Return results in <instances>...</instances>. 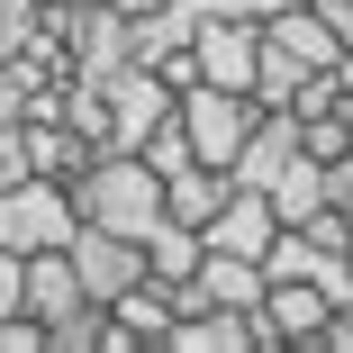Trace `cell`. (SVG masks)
I'll return each instance as SVG.
<instances>
[{
  "label": "cell",
  "mask_w": 353,
  "mask_h": 353,
  "mask_svg": "<svg viewBox=\"0 0 353 353\" xmlns=\"http://www.w3.org/2000/svg\"><path fill=\"white\" fill-rule=\"evenodd\" d=\"M63 190H73V218L82 227H109V236H145L163 218V172L145 154H91Z\"/></svg>",
  "instance_id": "6da1fadb"
},
{
  "label": "cell",
  "mask_w": 353,
  "mask_h": 353,
  "mask_svg": "<svg viewBox=\"0 0 353 353\" xmlns=\"http://www.w3.org/2000/svg\"><path fill=\"white\" fill-rule=\"evenodd\" d=\"M254 118H263V100H254V91H218V82H190V91H172V127H181L190 163H218V172H227Z\"/></svg>",
  "instance_id": "7a4b0ae2"
},
{
  "label": "cell",
  "mask_w": 353,
  "mask_h": 353,
  "mask_svg": "<svg viewBox=\"0 0 353 353\" xmlns=\"http://www.w3.org/2000/svg\"><path fill=\"white\" fill-rule=\"evenodd\" d=\"M82 218H73V190L28 172V181H0V254H37V245H63Z\"/></svg>",
  "instance_id": "3957f363"
},
{
  "label": "cell",
  "mask_w": 353,
  "mask_h": 353,
  "mask_svg": "<svg viewBox=\"0 0 353 353\" xmlns=\"http://www.w3.org/2000/svg\"><path fill=\"white\" fill-rule=\"evenodd\" d=\"M63 28V63H73V82H109L118 63H136V28L118 0H82V10H54Z\"/></svg>",
  "instance_id": "277c9868"
},
{
  "label": "cell",
  "mask_w": 353,
  "mask_h": 353,
  "mask_svg": "<svg viewBox=\"0 0 353 353\" xmlns=\"http://www.w3.org/2000/svg\"><path fill=\"white\" fill-rule=\"evenodd\" d=\"M190 54H199V82H218V91H254L263 19H190Z\"/></svg>",
  "instance_id": "5b68a950"
},
{
  "label": "cell",
  "mask_w": 353,
  "mask_h": 353,
  "mask_svg": "<svg viewBox=\"0 0 353 353\" xmlns=\"http://www.w3.org/2000/svg\"><path fill=\"white\" fill-rule=\"evenodd\" d=\"M63 254H73V272H82V299H118L136 272H145V254H136V236H109V227H73L63 236Z\"/></svg>",
  "instance_id": "8992f818"
},
{
  "label": "cell",
  "mask_w": 353,
  "mask_h": 353,
  "mask_svg": "<svg viewBox=\"0 0 353 353\" xmlns=\"http://www.w3.org/2000/svg\"><path fill=\"white\" fill-rule=\"evenodd\" d=\"M172 308H181V290H172V281H154V272H136L127 290L109 299V353H136V344H163Z\"/></svg>",
  "instance_id": "52a82bcc"
},
{
  "label": "cell",
  "mask_w": 353,
  "mask_h": 353,
  "mask_svg": "<svg viewBox=\"0 0 353 353\" xmlns=\"http://www.w3.org/2000/svg\"><path fill=\"white\" fill-rule=\"evenodd\" d=\"M272 236H281L272 199H263V190H245V181H227V199L208 208V227H199V245H218V254H263Z\"/></svg>",
  "instance_id": "ba28073f"
},
{
  "label": "cell",
  "mask_w": 353,
  "mask_h": 353,
  "mask_svg": "<svg viewBox=\"0 0 353 353\" xmlns=\"http://www.w3.org/2000/svg\"><path fill=\"white\" fill-rule=\"evenodd\" d=\"M163 353H254V317L245 308H172L163 326Z\"/></svg>",
  "instance_id": "9c48e42d"
},
{
  "label": "cell",
  "mask_w": 353,
  "mask_h": 353,
  "mask_svg": "<svg viewBox=\"0 0 353 353\" xmlns=\"http://www.w3.org/2000/svg\"><path fill=\"white\" fill-rule=\"evenodd\" d=\"M136 254H145V272H154V281H172V290H181V281L199 272V227H181V218H154L145 236H136Z\"/></svg>",
  "instance_id": "30bf717a"
},
{
  "label": "cell",
  "mask_w": 353,
  "mask_h": 353,
  "mask_svg": "<svg viewBox=\"0 0 353 353\" xmlns=\"http://www.w3.org/2000/svg\"><path fill=\"white\" fill-rule=\"evenodd\" d=\"M227 199V172L218 163H181V172H163V218H181V227H208V208Z\"/></svg>",
  "instance_id": "8fae6325"
},
{
  "label": "cell",
  "mask_w": 353,
  "mask_h": 353,
  "mask_svg": "<svg viewBox=\"0 0 353 353\" xmlns=\"http://www.w3.org/2000/svg\"><path fill=\"white\" fill-rule=\"evenodd\" d=\"M19 127H28V163H37L46 181H73V172L91 163V145H82L63 118H19Z\"/></svg>",
  "instance_id": "7c38bea8"
},
{
  "label": "cell",
  "mask_w": 353,
  "mask_h": 353,
  "mask_svg": "<svg viewBox=\"0 0 353 353\" xmlns=\"http://www.w3.org/2000/svg\"><path fill=\"white\" fill-rule=\"evenodd\" d=\"M299 154H308V163H335V154H353V109H344V100L299 118Z\"/></svg>",
  "instance_id": "4fadbf2b"
},
{
  "label": "cell",
  "mask_w": 353,
  "mask_h": 353,
  "mask_svg": "<svg viewBox=\"0 0 353 353\" xmlns=\"http://www.w3.org/2000/svg\"><path fill=\"white\" fill-rule=\"evenodd\" d=\"M37 19H46V0H0V63L28 46V28H37Z\"/></svg>",
  "instance_id": "5bb4252c"
},
{
  "label": "cell",
  "mask_w": 353,
  "mask_h": 353,
  "mask_svg": "<svg viewBox=\"0 0 353 353\" xmlns=\"http://www.w3.org/2000/svg\"><path fill=\"white\" fill-rule=\"evenodd\" d=\"M136 154H145L154 172H181V163H190V145H181V127H172V118H163V127H145V145H136Z\"/></svg>",
  "instance_id": "9a60e30c"
},
{
  "label": "cell",
  "mask_w": 353,
  "mask_h": 353,
  "mask_svg": "<svg viewBox=\"0 0 353 353\" xmlns=\"http://www.w3.org/2000/svg\"><path fill=\"white\" fill-rule=\"evenodd\" d=\"M181 19H263L272 0H172Z\"/></svg>",
  "instance_id": "2e32d148"
},
{
  "label": "cell",
  "mask_w": 353,
  "mask_h": 353,
  "mask_svg": "<svg viewBox=\"0 0 353 353\" xmlns=\"http://www.w3.org/2000/svg\"><path fill=\"white\" fill-rule=\"evenodd\" d=\"M37 163H28V127L10 118V127H0V181H28Z\"/></svg>",
  "instance_id": "e0dca14e"
},
{
  "label": "cell",
  "mask_w": 353,
  "mask_h": 353,
  "mask_svg": "<svg viewBox=\"0 0 353 353\" xmlns=\"http://www.w3.org/2000/svg\"><path fill=\"white\" fill-rule=\"evenodd\" d=\"M326 208L353 227V154H335V163H326Z\"/></svg>",
  "instance_id": "ac0fdd59"
},
{
  "label": "cell",
  "mask_w": 353,
  "mask_h": 353,
  "mask_svg": "<svg viewBox=\"0 0 353 353\" xmlns=\"http://www.w3.org/2000/svg\"><path fill=\"white\" fill-rule=\"evenodd\" d=\"M308 10L326 19V37H335V54H353V0H308Z\"/></svg>",
  "instance_id": "d6986e66"
},
{
  "label": "cell",
  "mask_w": 353,
  "mask_h": 353,
  "mask_svg": "<svg viewBox=\"0 0 353 353\" xmlns=\"http://www.w3.org/2000/svg\"><path fill=\"white\" fill-rule=\"evenodd\" d=\"M28 109V73H19V63H0V127H10Z\"/></svg>",
  "instance_id": "ffe728a7"
},
{
  "label": "cell",
  "mask_w": 353,
  "mask_h": 353,
  "mask_svg": "<svg viewBox=\"0 0 353 353\" xmlns=\"http://www.w3.org/2000/svg\"><path fill=\"white\" fill-rule=\"evenodd\" d=\"M0 317H19V254H0Z\"/></svg>",
  "instance_id": "44dd1931"
},
{
  "label": "cell",
  "mask_w": 353,
  "mask_h": 353,
  "mask_svg": "<svg viewBox=\"0 0 353 353\" xmlns=\"http://www.w3.org/2000/svg\"><path fill=\"white\" fill-rule=\"evenodd\" d=\"M335 91H344V109H353V54H335Z\"/></svg>",
  "instance_id": "7402d4cb"
}]
</instances>
